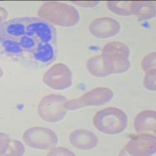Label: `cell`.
<instances>
[{"label":"cell","mask_w":156,"mask_h":156,"mask_svg":"<svg viewBox=\"0 0 156 156\" xmlns=\"http://www.w3.org/2000/svg\"><path fill=\"white\" fill-rule=\"evenodd\" d=\"M27 34L39 42L53 44L56 41V30L53 25L37 17H27Z\"/></svg>","instance_id":"8"},{"label":"cell","mask_w":156,"mask_h":156,"mask_svg":"<svg viewBox=\"0 0 156 156\" xmlns=\"http://www.w3.org/2000/svg\"><path fill=\"white\" fill-rule=\"evenodd\" d=\"M105 64L107 70L110 74H119L123 73L130 67L129 59L123 57L105 56Z\"/></svg>","instance_id":"16"},{"label":"cell","mask_w":156,"mask_h":156,"mask_svg":"<svg viewBox=\"0 0 156 156\" xmlns=\"http://www.w3.org/2000/svg\"><path fill=\"white\" fill-rule=\"evenodd\" d=\"M0 44H1V49L2 52L9 55L19 56V55H23L24 51V50L20 46L18 39L1 37Z\"/></svg>","instance_id":"19"},{"label":"cell","mask_w":156,"mask_h":156,"mask_svg":"<svg viewBox=\"0 0 156 156\" xmlns=\"http://www.w3.org/2000/svg\"><path fill=\"white\" fill-rule=\"evenodd\" d=\"M121 26L115 20L109 17L98 18L93 20L89 26V31L94 37L105 39L116 35Z\"/></svg>","instance_id":"9"},{"label":"cell","mask_w":156,"mask_h":156,"mask_svg":"<svg viewBox=\"0 0 156 156\" xmlns=\"http://www.w3.org/2000/svg\"><path fill=\"white\" fill-rule=\"evenodd\" d=\"M48 155H74V153L64 147H53L48 153Z\"/></svg>","instance_id":"24"},{"label":"cell","mask_w":156,"mask_h":156,"mask_svg":"<svg viewBox=\"0 0 156 156\" xmlns=\"http://www.w3.org/2000/svg\"><path fill=\"white\" fill-rule=\"evenodd\" d=\"M27 17L16 18L1 23V37L19 39L27 34Z\"/></svg>","instance_id":"11"},{"label":"cell","mask_w":156,"mask_h":156,"mask_svg":"<svg viewBox=\"0 0 156 156\" xmlns=\"http://www.w3.org/2000/svg\"><path fill=\"white\" fill-rule=\"evenodd\" d=\"M156 113L154 111L146 110L136 115L134 119V128L137 133L155 134Z\"/></svg>","instance_id":"12"},{"label":"cell","mask_w":156,"mask_h":156,"mask_svg":"<svg viewBox=\"0 0 156 156\" xmlns=\"http://www.w3.org/2000/svg\"><path fill=\"white\" fill-rule=\"evenodd\" d=\"M132 11L139 20L151 19L155 16V4L148 1H133Z\"/></svg>","instance_id":"15"},{"label":"cell","mask_w":156,"mask_h":156,"mask_svg":"<svg viewBox=\"0 0 156 156\" xmlns=\"http://www.w3.org/2000/svg\"><path fill=\"white\" fill-rule=\"evenodd\" d=\"M127 115L118 108H104L94 115L93 124L100 132L108 135L119 134L127 126Z\"/></svg>","instance_id":"2"},{"label":"cell","mask_w":156,"mask_h":156,"mask_svg":"<svg viewBox=\"0 0 156 156\" xmlns=\"http://www.w3.org/2000/svg\"><path fill=\"white\" fill-rule=\"evenodd\" d=\"M66 101V98L58 94L45 96L38 105L39 115L47 122H59L66 114V108L64 107Z\"/></svg>","instance_id":"4"},{"label":"cell","mask_w":156,"mask_h":156,"mask_svg":"<svg viewBox=\"0 0 156 156\" xmlns=\"http://www.w3.org/2000/svg\"><path fill=\"white\" fill-rule=\"evenodd\" d=\"M37 16L51 24L60 27H73L80 20L76 8L58 2H44L37 11Z\"/></svg>","instance_id":"1"},{"label":"cell","mask_w":156,"mask_h":156,"mask_svg":"<svg viewBox=\"0 0 156 156\" xmlns=\"http://www.w3.org/2000/svg\"><path fill=\"white\" fill-rule=\"evenodd\" d=\"M155 52H151V53L146 55L143 58V60H142L141 62V66L142 69H144L145 72L152 70V69H155Z\"/></svg>","instance_id":"23"},{"label":"cell","mask_w":156,"mask_h":156,"mask_svg":"<svg viewBox=\"0 0 156 156\" xmlns=\"http://www.w3.org/2000/svg\"><path fill=\"white\" fill-rule=\"evenodd\" d=\"M69 141L76 148L90 150L97 146L98 139L93 132L87 129H76L69 135Z\"/></svg>","instance_id":"10"},{"label":"cell","mask_w":156,"mask_h":156,"mask_svg":"<svg viewBox=\"0 0 156 156\" xmlns=\"http://www.w3.org/2000/svg\"><path fill=\"white\" fill-rule=\"evenodd\" d=\"M18 41H19L20 46L22 47V48L24 51H29V52H31V53H33L35 51L36 48L37 46V44L39 42L35 37H32V36H29L27 34L20 37L18 39Z\"/></svg>","instance_id":"21"},{"label":"cell","mask_w":156,"mask_h":156,"mask_svg":"<svg viewBox=\"0 0 156 156\" xmlns=\"http://www.w3.org/2000/svg\"><path fill=\"white\" fill-rule=\"evenodd\" d=\"M73 3L76 5H81V6H87V7H91L94 5H98L99 2H73Z\"/></svg>","instance_id":"25"},{"label":"cell","mask_w":156,"mask_h":156,"mask_svg":"<svg viewBox=\"0 0 156 156\" xmlns=\"http://www.w3.org/2000/svg\"><path fill=\"white\" fill-rule=\"evenodd\" d=\"M23 140L32 148L48 150L58 144V136L53 130L48 128L35 126L29 128L23 133Z\"/></svg>","instance_id":"5"},{"label":"cell","mask_w":156,"mask_h":156,"mask_svg":"<svg viewBox=\"0 0 156 156\" xmlns=\"http://www.w3.org/2000/svg\"><path fill=\"white\" fill-rule=\"evenodd\" d=\"M43 82L54 90H66L73 84V75L66 65L56 63L44 73Z\"/></svg>","instance_id":"6"},{"label":"cell","mask_w":156,"mask_h":156,"mask_svg":"<svg viewBox=\"0 0 156 156\" xmlns=\"http://www.w3.org/2000/svg\"><path fill=\"white\" fill-rule=\"evenodd\" d=\"M155 151V136L150 133H139L128 142L121 152V154L148 156L154 154Z\"/></svg>","instance_id":"7"},{"label":"cell","mask_w":156,"mask_h":156,"mask_svg":"<svg viewBox=\"0 0 156 156\" xmlns=\"http://www.w3.org/2000/svg\"><path fill=\"white\" fill-rule=\"evenodd\" d=\"M133 1H109L107 2V7L111 12L119 16L133 15Z\"/></svg>","instance_id":"20"},{"label":"cell","mask_w":156,"mask_h":156,"mask_svg":"<svg viewBox=\"0 0 156 156\" xmlns=\"http://www.w3.org/2000/svg\"><path fill=\"white\" fill-rule=\"evenodd\" d=\"M33 57L41 63H49L55 59L56 51L53 44L38 42L35 51L33 52Z\"/></svg>","instance_id":"14"},{"label":"cell","mask_w":156,"mask_h":156,"mask_svg":"<svg viewBox=\"0 0 156 156\" xmlns=\"http://www.w3.org/2000/svg\"><path fill=\"white\" fill-rule=\"evenodd\" d=\"M102 55L109 57H123L128 58L129 49L126 44L122 42H109L102 48Z\"/></svg>","instance_id":"18"},{"label":"cell","mask_w":156,"mask_h":156,"mask_svg":"<svg viewBox=\"0 0 156 156\" xmlns=\"http://www.w3.org/2000/svg\"><path fill=\"white\" fill-rule=\"evenodd\" d=\"M24 151L22 143L10 140L7 134L1 133V155H23Z\"/></svg>","instance_id":"13"},{"label":"cell","mask_w":156,"mask_h":156,"mask_svg":"<svg viewBox=\"0 0 156 156\" xmlns=\"http://www.w3.org/2000/svg\"><path fill=\"white\" fill-rule=\"evenodd\" d=\"M86 66L89 73L96 77H105L110 75L105 66V58L103 55L89 58L87 61Z\"/></svg>","instance_id":"17"},{"label":"cell","mask_w":156,"mask_h":156,"mask_svg":"<svg viewBox=\"0 0 156 156\" xmlns=\"http://www.w3.org/2000/svg\"><path fill=\"white\" fill-rule=\"evenodd\" d=\"M114 94L108 87H96L78 98L67 101L64 107L68 110H76L87 106H101L109 102Z\"/></svg>","instance_id":"3"},{"label":"cell","mask_w":156,"mask_h":156,"mask_svg":"<svg viewBox=\"0 0 156 156\" xmlns=\"http://www.w3.org/2000/svg\"><path fill=\"white\" fill-rule=\"evenodd\" d=\"M145 76L144 79V86L146 89L149 90L155 91L156 83H155V69L145 72Z\"/></svg>","instance_id":"22"}]
</instances>
